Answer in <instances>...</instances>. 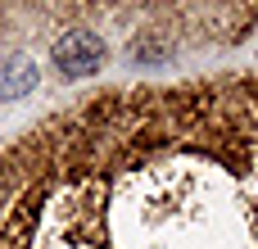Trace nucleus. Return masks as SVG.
Returning <instances> with one entry per match:
<instances>
[{
	"instance_id": "f03ea898",
	"label": "nucleus",
	"mask_w": 258,
	"mask_h": 249,
	"mask_svg": "<svg viewBox=\"0 0 258 249\" xmlns=\"http://www.w3.org/2000/svg\"><path fill=\"white\" fill-rule=\"evenodd\" d=\"M41 204H45V186H32L9 213H5V222H0V245L5 249H23L32 240V231H36V213H41Z\"/></svg>"
},
{
	"instance_id": "7ed1b4c3",
	"label": "nucleus",
	"mask_w": 258,
	"mask_h": 249,
	"mask_svg": "<svg viewBox=\"0 0 258 249\" xmlns=\"http://www.w3.org/2000/svg\"><path fill=\"white\" fill-rule=\"evenodd\" d=\"M36 86H41V73H36V64L27 54H18V50L0 54V104L27 100Z\"/></svg>"
},
{
	"instance_id": "20e7f679",
	"label": "nucleus",
	"mask_w": 258,
	"mask_h": 249,
	"mask_svg": "<svg viewBox=\"0 0 258 249\" xmlns=\"http://www.w3.org/2000/svg\"><path fill=\"white\" fill-rule=\"evenodd\" d=\"M163 54H168L163 45H150V41H141V45H136V59H163Z\"/></svg>"
},
{
	"instance_id": "f257e3e1",
	"label": "nucleus",
	"mask_w": 258,
	"mask_h": 249,
	"mask_svg": "<svg viewBox=\"0 0 258 249\" xmlns=\"http://www.w3.org/2000/svg\"><path fill=\"white\" fill-rule=\"evenodd\" d=\"M104 59H109V50H104V41H100L91 27H73V32H63V36L54 41V50H50V64H54L59 77H68V82L100 73Z\"/></svg>"
}]
</instances>
